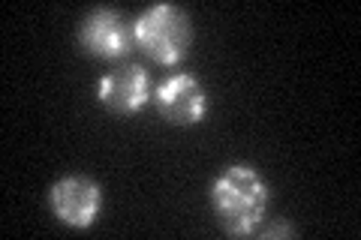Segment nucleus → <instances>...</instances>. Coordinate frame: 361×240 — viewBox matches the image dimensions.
Instances as JSON below:
<instances>
[{
  "label": "nucleus",
  "instance_id": "obj_3",
  "mask_svg": "<svg viewBox=\"0 0 361 240\" xmlns=\"http://www.w3.org/2000/svg\"><path fill=\"white\" fill-rule=\"evenodd\" d=\"M85 51L97 54V57H127L135 45L133 37V21H127L115 9H94L78 30Z\"/></svg>",
  "mask_w": 361,
  "mask_h": 240
},
{
  "label": "nucleus",
  "instance_id": "obj_2",
  "mask_svg": "<svg viewBox=\"0 0 361 240\" xmlns=\"http://www.w3.org/2000/svg\"><path fill=\"white\" fill-rule=\"evenodd\" d=\"M135 45L157 63H178L190 45V21L172 4H157L133 21Z\"/></svg>",
  "mask_w": 361,
  "mask_h": 240
},
{
  "label": "nucleus",
  "instance_id": "obj_6",
  "mask_svg": "<svg viewBox=\"0 0 361 240\" xmlns=\"http://www.w3.org/2000/svg\"><path fill=\"white\" fill-rule=\"evenodd\" d=\"M99 99L111 111L133 114L151 99V78L142 66H121L99 82Z\"/></svg>",
  "mask_w": 361,
  "mask_h": 240
},
{
  "label": "nucleus",
  "instance_id": "obj_5",
  "mask_svg": "<svg viewBox=\"0 0 361 240\" xmlns=\"http://www.w3.org/2000/svg\"><path fill=\"white\" fill-rule=\"evenodd\" d=\"M157 106H160V114L169 123H175V127H193V123L205 118L208 99L196 78L172 75L157 90Z\"/></svg>",
  "mask_w": 361,
  "mask_h": 240
},
{
  "label": "nucleus",
  "instance_id": "obj_1",
  "mask_svg": "<svg viewBox=\"0 0 361 240\" xmlns=\"http://www.w3.org/2000/svg\"><path fill=\"white\" fill-rule=\"evenodd\" d=\"M211 204L229 234H250L268 208V187L250 165H229L214 180Z\"/></svg>",
  "mask_w": 361,
  "mask_h": 240
},
{
  "label": "nucleus",
  "instance_id": "obj_4",
  "mask_svg": "<svg viewBox=\"0 0 361 240\" xmlns=\"http://www.w3.org/2000/svg\"><path fill=\"white\" fill-rule=\"evenodd\" d=\"M103 208V192L87 177H63L51 187V210L61 222L73 228H87Z\"/></svg>",
  "mask_w": 361,
  "mask_h": 240
}]
</instances>
